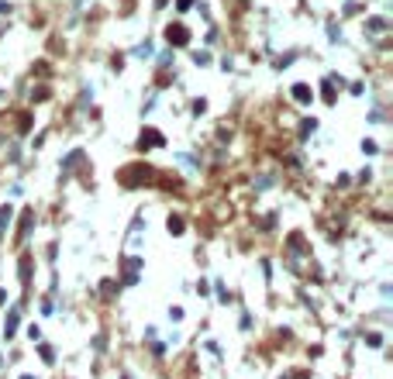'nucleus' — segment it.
<instances>
[{
  "label": "nucleus",
  "mask_w": 393,
  "mask_h": 379,
  "mask_svg": "<svg viewBox=\"0 0 393 379\" xmlns=\"http://www.w3.org/2000/svg\"><path fill=\"white\" fill-rule=\"evenodd\" d=\"M166 35H169V42H172V45H186V28H179V24H176V28H169Z\"/></svg>",
  "instance_id": "obj_1"
},
{
  "label": "nucleus",
  "mask_w": 393,
  "mask_h": 379,
  "mask_svg": "<svg viewBox=\"0 0 393 379\" xmlns=\"http://www.w3.org/2000/svg\"><path fill=\"white\" fill-rule=\"evenodd\" d=\"M135 272H138V259H128V266H124V283H135Z\"/></svg>",
  "instance_id": "obj_2"
},
{
  "label": "nucleus",
  "mask_w": 393,
  "mask_h": 379,
  "mask_svg": "<svg viewBox=\"0 0 393 379\" xmlns=\"http://www.w3.org/2000/svg\"><path fill=\"white\" fill-rule=\"evenodd\" d=\"M145 145H162V135H156V131H145V135H142V149H145Z\"/></svg>",
  "instance_id": "obj_3"
},
{
  "label": "nucleus",
  "mask_w": 393,
  "mask_h": 379,
  "mask_svg": "<svg viewBox=\"0 0 393 379\" xmlns=\"http://www.w3.org/2000/svg\"><path fill=\"white\" fill-rule=\"evenodd\" d=\"M293 97H297L300 104H307V100H311V90H307V86L300 83V86H293Z\"/></svg>",
  "instance_id": "obj_4"
},
{
  "label": "nucleus",
  "mask_w": 393,
  "mask_h": 379,
  "mask_svg": "<svg viewBox=\"0 0 393 379\" xmlns=\"http://www.w3.org/2000/svg\"><path fill=\"white\" fill-rule=\"evenodd\" d=\"M14 327H17V310H10V317H7V327H3V331H7V338L14 334Z\"/></svg>",
  "instance_id": "obj_5"
},
{
  "label": "nucleus",
  "mask_w": 393,
  "mask_h": 379,
  "mask_svg": "<svg viewBox=\"0 0 393 379\" xmlns=\"http://www.w3.org/2000/svg\"><path fill=\"white\" fill-rule=\"evenodd\" d=\"M169 231L172 234H183V217H169Z\"/></svg>",
  "instance_id": "obj_6"
},
{
  "label": "nucleus",
  "mask_w": 393,
  "mask_h": 379,
  "mask_svg": "<svg viewBox=\"0 0 393 379\" xmlns=\"http://www.w3.org/2000/svg\"><path fill=\"white\" fill-rule=\"evenodd\" d=\"M7 217H10V207H3V211H0V227L7 224Z\"/></svg>",
  "instance_id": "obj_7"
}]
</instances>
